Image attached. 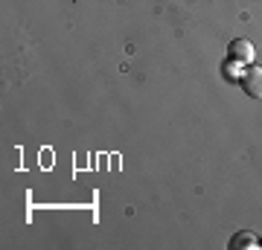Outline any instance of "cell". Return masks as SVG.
I'll return each instance as SVG.
<instances>
[{"label": "cell", "instance_id": "cell-2", "mask_svg": "<svg viewBox=\"0 0 262 250\" xmlns=\"http://www.w3.org/2000/svg\"><path fill=\"white\" fill-rule=\"evenodd\" d=\"M230 56H233V61H251L253 58V44L245 41V38H239V41L230 44Z\"/></svg>", "mask_w": 262, "mask_h": 250}, {"label": "cell", "instance_id": "cell-3", "mask_svg": "<svg viewBox=\"0 0 262 250\" xmlns=\"http://www.w3.org/2000/svg\"><path fill=\"white\" fill-rule=\"evenodd\" d=\"M230 247H233V250H239V247H256V239H253L251 233H239V236H233Z\"/></svg>", "mask_w": 262, "mask_h": 250}, {"label": "cell", "instance_id": "cell-1", "mask_svg": "<svg viewBox=\"0 0 262 250\" xmlns=\"http://www.w3.org/2000/svg\"><path fill=\"white\" fill-rule=\"evenodd\" d=\"M242 87L248 96L253 99H262V67H251L242 73Z\"/></svg>", "mask_w": 262, "mask_h": 250}]
</instances>
